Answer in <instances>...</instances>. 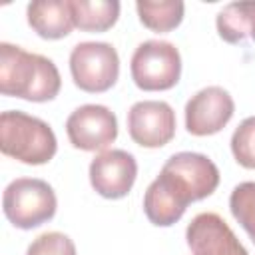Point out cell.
<instances>
[{
    "label": "cell",
    "instance_id": "obj_9",
    "mask_svg": "<svg viewBox=\"0 0 255 255\" xmlns=\"http://www.w3.org/2000/svg\"><path fill=\"white\" fill-rule=\"evenodd\" d=\"M235 114V102L221 86H207L185 104V128L191 135L205 137L221 131Z\"/></svg>",
    "mask_w": 255,
    "mask_h": 255
},
{
    "label": "cell",
    "instance_id": "obj_4",
    "mask_svg": "<svg viewBox=\"0 0 255 255\" xmlns=\"http://www.w3.org/2000/svg\"><path fill=\"white\" fill-rule=\"evenodd\" d=\"M58 199L52 185L38 177H18L2 193V211L18 229H36L54 219Z\"/></svg>",
    "mask_w": 255,
    "mask_h": 255
},
{
    "label": "cell",
    "instance_id": "obj_6",
    "mask_svg": "<svg viewBox=\"0 0 255 255\" xmlns=\"http://www.w3.org/2000/svg\"><path fill=\"white\" fill-rule=\"evenodd\" d=\"M70 74L82 92H108L118 82L120 56L108 42H80L70 52Z\"/></svg>",
    "mask_w": 255,
    "mask_h": 255
},
{
    "label": "cell",
    "instance_id": "obj_11",
    "mask_svg": "<svg viewBox=\"0 0 255 255\" xmlns=\"http://www.w3.org/2000/svg\"><path fill=\"white\" fill-rule=\"evenodd\" d=\"M185 239L193 255H249L227 221L213 213H197L187 229Z\"/></svg>",
    "mask_w": 255,
    "mask_h": 255
},
{
    "label": "cell",
    "instance_id": "obj_15",
    "mask_svg": "<svg viewBox=\"0 0 255 255\" xmlns=\"http://www.w3.org/2000/svg\"><path fill=\"white\" fill-rule=\"evenodd\" d=\"M135 10L139 16V22L145 28H149L151 32L163 34V32L175 30L181 24L185 4L181 0H159V2L137 0Z\"/></svg>",
    "mask_w": 255,
    "mask_h": 255
},
{
    "label": "cell",
    "instance_id": "obj_12",
    "mask_svg": "<svg viewBox=\"0 0 255 255\" xmlns=\"http://www.w3.org/2000/svg\"><path fill=\"white\" fill-rule=\"evenodd\" d=\"M30 28L44 40H62L74 26L70 0H34L26 8Z\"/></svg>",
    "mask_w": 255,
    "mask_h": 255
},
{
    "label": "cell",
    "instance_id": "obj_5",
    "mask_svg": "<svg viewBox=\"0 0 255 255\" xmlns=\"http://www.w3.org/2000/svg\"><path fill=\"white\" fill-rule=\"evenodd\" d=\"M133 84L143 92H165L181 78V54L165 40L141 42L129 62Z\"/></svg>",
    "mask_w": 255,
    "mask_h": 255
},
{
    "label": "cell",
    "instance_id": "obj_14",
    "mask_svg": "<svg viewBox=\"0 0 255 255\" xmlns=\"http://www.w3.org/2000/svg\"><path fill=\"white\" fill-rule=\"evenodd\" d=\"M74 26L82 32H106L120 18L118 0H70Z\"/></svg>",
    "mask_w": 255,
    "mask_h": 255
},
{
    "label": "cell",
    "instance_id": "obj_1",
    "mask_svg": "<svg viewBox=\"0 0 255 255\" xmlns=\"http://www.w3.org/2000/svg\"><path fill=\"white\" fill-rule=\"evenodd\" d=\"M219 185L217 165L203 153L179 151L167 157L159 175L143 193V213L149 223L169 227L177 223L187 205L209 197Z\"/></svg>",
    "mask_w": 255,
    "mask_h": 255
},
{
    "label": "cell",
    "instance_id": "obj_8",
    "mask_svg": "<svg viewBox=\"0 0 255 255\" xmlns=\"http://www.w3.org/2000/svg\"><path fill=\"white\" fill-rule=\"evenodd\" d=\"M175 112L167 102L161 100H141L135 102L128 112V131L129 137L149 149L163 147L175 135Z\"/></svg>",
    "mask_w": 255,
    "mask_h": 255
},
{
    "label": "cell",
    "instance_id": "obj_16",
    "mask_svg": "<svg viewBox=\"0 0 255 255\" xmlns=\"http://www.w3.org/2000/svg\"><path fill=\"white\" fill-rule=\"evenodd\" d=\"M229 211L255 243V181H243L229 195Z\"/></svg>",
    "mask_w": 255,
    "mask_h": 255
},
{
    "label": "cell",
    "instance_id": "obj_3",
    "mask_svg": "<svg viewBox=\"0 0 255 255\" xmlns=\"http://www.w3.org/2000/svg\"><path fill=\"white\" fill-rule=\"evenodd\" d=\"M0 149L20 163L44 165L56 155L58 139L44 120L20 110H8L0 114Z\"/></svg>",
    "mask_w": 255,
    "mask_h": 255
},
{
    "label": "cell",
    "instance_id": "obj_2",
    "mask_svg": "<svg viewBox=\"0 0 255 255\" xmlns=\"http://www.w3.org/2000/svg\"><path fill=\"white\" fill-rule=\"evenodd\" d=\"M62 78L56 64L20 46L0 44V92L26 102H50L60 94Z\"/></svg>",
    "mask_w": 255,
    "mask_h": 255
},
{
    "label": "cell",
    "instance_id": "obj_17",
    "mask_svg": "<svg viewBox=\"0 0 255 255\" xmlns=\"http://www.w3.org/2000/svg\"><path fill=\"white\" fill-rule=\"evenodd\" d=\"M231 153L245 169H255V116L245 118L231 135Z\"/></svg>",
    "mask_w": 255,
    "mask_h": 255
},
{
    "label": "cell",
    "instance_id": "obj_7",
    "mask_svg": "<svg viewBox=\"0 0 255 255\" xmlns=\"http://www.w3.org/2000/svg\"><path fill=\"white\" fill-rule=\"evenodd\" d=\"M66 133L76 149L106 151L118 137V118L102 104H86L68 116Z\"/></svg>",
    "mask_w": 255,
    "mask_h": 255
},
{
    "label": "cell",
    "instance_id": "obj_13",
    "mask_svg": "<svg viewBox=\"0 0 255 255\" xmlns=\"http://www.w3.org/2000/svg\"><path fill=\"white\" fill-rule=\"evenodd\" d=\"M215 28L223 42H255V2H229L215 16Z\"/></svg>",
    "mask_w": 255,
    "mask_h": 255
},
{
    "label": "cell",
    "instance_id": "obj_18",
    "mask_svg": "<svg viewBox=\"0 0 255 255\" xmlns=\"http://www.w3.org/2000/svg\"><path fill=\"white\" fill-rule=\"evenodd\" d=\"M26 255H78V253L74 241L66 233L46 231L28 245Z\"/></svg>",
    "mask_w": 255,
    "mask_h": 255
},
{
    "label": "cell",
    "instance_id": "obj_10",
    "mask_svg": "<svg viewBox=\"0 0 255 255\" xmlns=\"http://www.w3.org/2000/svg\"><path fill=\"white\" fill-rule=\"evenodd\" d=\"M88 175L98 195L106 199H122L135 183L137 161L126 149H106L92 159Z\"/></svg>",
    "mask_w": 255,
    "mask_h": 255
}]
</instances>
